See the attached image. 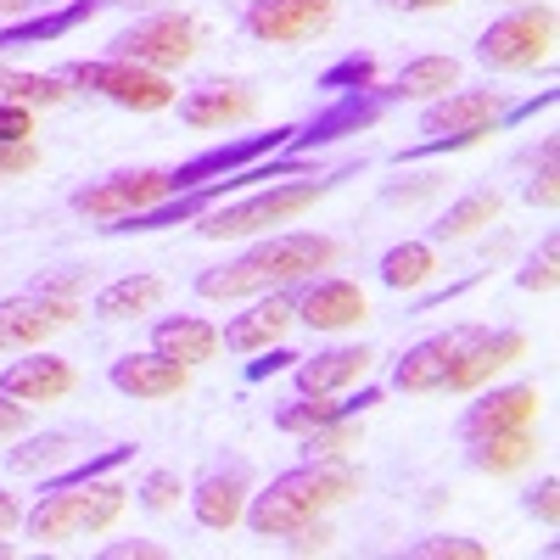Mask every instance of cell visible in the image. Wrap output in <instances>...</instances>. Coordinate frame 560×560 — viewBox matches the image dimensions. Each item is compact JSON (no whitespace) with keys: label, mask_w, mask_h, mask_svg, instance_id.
I'll list each match as a JSON object with an SVG mask.
<instances>
[{"label":"cell","mask_w":560,"mask_h":560,"mask_svg":"<svg viewBox=\"0 0 560 560\" xmlns=\"http://www.w3.org/2000/svg\"><path fill=\"white\" fill-rule=\"evenodd\" d=\"M499 191H465L459 202H448L432 224H427V242H465V236H477L482 224L499 219Z\"/></svg>","instance_id":"cell-27"},{"label":"cell","mask_w":560,"mask_h":560,"mask_svg":"<svg viewBox=\"0 0 560 560\" xmlns=\"http://www.w3.org/2000/svg\"><path fill=\"white\" fill-rule=\"evenodd\" d=\"M504 90H443L420 107V129L427 135H493L504 118Z\"/></svg>","instance_id":"cell-15"},{"label":"cell","mask_w":560,"mask_h":560,"mask_svg":"<svg viewBox=\"0 0 560 560\" xmlns=\"http://www.w3.org/2000/svg\"><path fill=\"white\" fill-rule=\"evenodd\" d=\"M303 459H348L359 448V415H342V420H325V427L303 432Z\"/></svg>","instance_id":"cell-32"},{"label":"cell","mask_w":560,"mask_h":560,"mask_svg":"<svg viewBox=\"0 0 560 560\" xmlns=\"http://www.w3.org/2000/svg\"><path fill=\"white\" fill-rule=\"evenodd\" d=\"M398 107V90L393 84H370V90H342V96H331V107H319L308 124L292 129L287 140V152L303 158V152H319V147H331V140H348V135H364L370 124H382V113Z\"/></svg>","instance_id":"cell-8"},{"label":"cell","mask_w":560,"mask_h":560,"mask_svg":"<svg viewBox=\"0 0 560 560\" xmlns=\"http://www.w3.org/2000/svg\"><path fill=\"white\" fill-rule=\"evenodd\" d=\"M555 51V7L549 0H522L516 12L493 18L477 34V62L488 73H527L538 62H549Z\"/></svg>","instance_id":"cell-5"},{"label":"cell","mask_w":560,"mask_h":560,"mask_svg":"<svg viewBox=\"0 0 560 560\" xmlns=\"http://www.w3.org/2000/svg\"><path fill=\"white\" fill-rule=\"evenodd\" d=\"M113 7H147V0H68L57 12H28L18 23H0V51H23V45H51V39H68L73 28L96 23L102 12Z\"/></svg>","instance_id":"cell-18"},{"label":"cell","mask_w":560,"mask_h":560,"mask_svg":"<svg viewBox=\"0 0 560 560\" xmlns=\"http://www.w3.org/2000/svg\"><path fill=\"white\" fill-rule=\"evenodd\" d=\"M527 202H533V208H544V213H555V208H560V168H555V135L544 140V158H538V174H533V185H527Z\"/></svg>","instance_id":"cell-38"},{"label":"cell","mask_w":560,"mask_h":560,"mask_svg":"<svg viewBox=\"0 0 560 560\" xmlns=\"http://www.w3.org/2000/svg\"><path fill=\"white\" fill-rule=\"evenodd\" d=\"M163 555H168V549L152 544V538H118V544L102 549V560H163Z\"/></svg>","instance_id":"cell-42"},{"label":"cell","mask_w":560,"mask_h":560,"mask_svg":"<svg viewBox=\"0 0 560 560\" xmlns=\"http://www.w3.org/2000/svg\"><path fill=\"white\" fill-rule=\"evenodd\" d=\"M454 84H459V62L454 57H415L393 79L398 102H432V96H443V90H454Z\"/></svg>","instance_id":"cell-29"},{"label":"cell","mask_w":560,"mask_h":560,"mask_svg":"<svg viewBox=\"0 0 560 560\" xmlns=\"http://www.w3.org/2000/svg\"><path fill=\"white\" fill-rule=\"evenodd\" d=\"M179 493H185L179 471H147V477H140V488H135V504L152 510V516H168V510L179 504Z\"/></svg>","instance_id":"cell-36"},{"label":"cell","mask_w":560,"mask_h":560,"mask_svg":"<svg viewBox=\"0 0 560 560\" xmlns=\"http://www.w3.org/2000/svg\"><path fill=\"white\" fill-rule=\"evenodd\" d=\"M353 174H359V163H342V168H331V174L275 179V185H264V191H242V202L230 197V202L208 208V213L197 219V236H208V242L258 236V230H269V224H287V219H298L303 208H314L325 191H337V185H342V179H353Z\"/></svg>","instance_id":"cell-3"},{"label":"cell","mask_w":560,"mask_h":560,"mask_svg":"<svg viewBox=\"0 0 560 560\" xmlns=\"http://www.w3.org/2000/svg\"><path fill=\"white\" fill-rule=\"evenodd\" d=\"M387 12H443V7H454V0H382Z\"/></svg>","instance_id":"cell-47"},{"label":"cell","mask_w":560,"mask_h":560,"mask_svg":"<svg viewBox=\"0 0 560 560\" xmlns=\"http://www.w3.org/2000/svg\"><path fill=\"white\" fill-rule=\"evenodd\" d=\"M152 348H158L163 359L185 364V370H197V364H208V359L219 353V325H208V319H197V314H163V319L152 325Z\"/></svg>","instance_id":"cell-25"},{"label":"cell","mask_w":560,"mask_h":560,"mask_svg":"<svg viewBox=\"0 0 560 560\" xmlns=\"http://www.w3.org/2000/svg\"><path fill=\"white\" fill-rule=\"evenodd\" d=\"M113 51L118 62H135V68H152V73H174L197 57V18H185V12H152V18H140L129 28H118L113 39Z\"/></svg>","instance_id":"cell-7"},{"label":"cell","mask_w":560,"mask_h":560,"mask_svg":"<svg viewBox=\"0 0 560 560\" xmlns=\"http://www.w3.org/2000/svg\"><path fill=\"white\" fill-rule=\"evenodd\" d=\"M12 527H23V504H18V493L0 488V533H12Z\"/></svg>","instance_id":"cell-46"},{"label":"cell","mask_w":560,"mask_h":560,"mask_svg":"<svg viewBox=\"0 0 560 560\" xmlns=\"http://www.w3.org/2000/svg\"><path fill=\"white\" fill-rule=\"evenodd\" d=\"M39 168V147L34 140H23V147H0V179H23Z\"/></svg>","instance_id":"cell-41"},{"label":"cell","mask_w":560,"mask_h":560,"mask_svg":"<svg viewBox=\"0 0 560 560\" xmlns=\"http://www.w3.org/2000/svg\"><path fill=\"white\" fill-rule=\"evenodd\" d=\"M404 560H488V544L459 538V533H432V538H415L404 549Z\"/></svg>","instance_id":"cell-35"},{"label":"cell","mask_w":560,"mask_h":560,"mask_svg":"<svg viewBox=\"0 0 560 560\" xmlns=\"http://www.w3.org/2000/svg\"><path fill=\"white\" fill-rule=\"evenodd\" d=\"M533 454H538L533 427L488 432V438H471V443H465V459H471V471H482V477H516L522 465H533Z\"/></svg>","instance_id":"cell-26"},{"label":"cell","mask_w":560,"mask_h":560,"mask_svg":"<svg viewBox=\"0 0 560 560\" xmlns=\"http://www.w3.org/2000/svg\"><path fill=\"white\" fill-rule=\"evenodd\" d=\"M337 242L319 236V230H275L258 247H247L242 258L230 264H213L197 275V298L208 303H236V298H258V292H275L287 280H303L314 269H331L337 264Z\"/></svg>","instance_id":"cell-1"},{"label":"cell","mask_w":560,"mask_h":560,"mask_svg":"<svg viewBox=\"0 0 560 560\" xmlns=\"http://www.w3.org/2000/svg\"><path fill=\"white\" fill-rule=\"evenodd\" d=\"M129 504V488L90 477V482H68V488H39V499L23 510V533L34 544H73L90 533H107Z\"/></svg>","instance_id":"cell-4"},{"label":"cell","mask_w":560,"mask_h":560,"mask_svg":"<svg viewBox=\"0 0 560 560\" xmlns=\"http://www.w3.org/2000/svg\"><path fill=\"white\" fill-rule=\"evenodd\" d=\"M303 280H308V275H303ZM303 280H287V287H275V292H258V303H253L247 314H230V319H224L219 342H224L230 353H264V348H275L280 337L292 331V319H298Z\"/></svg>","instance_id":"cell-13"},{"label":"cell","mask_w":560,"mask_h":560,"mask_svg":"<svg viewBox=\"0 0 560 560\" xmlns=\"http://www.w3.org/2000/svg\"><path fill=\"white\" fill-rule=\"evenodd\" d=\"M364 314H370L364 292L342 275H308L303 292H298V319L308 325V331H348V325H359Z\"/></svg>","instance_id":"cell-19"},{"label":"cell","mask_w":560,"mask_h":560,"mask_svg":"<svg viewBox=\"0 0 560 560\" xmlns=\"http://www.w3.org/2000/svg\"><path fill=\"white\" fill-rule=\"evenodd\" d=\"M522 359H527V337L522 331H493V325H477V337L465 342V353L454 359L443 393H477V387H488L499 376V370L522 364Z\"/></svg>","instance_id":"cell-17"},{"label":"cell","mask_w":560,"mask_h":560,"mask_svg":"<svg viewBox=\"0 0 560 560\" xmlns=\"http://www.w3.org/2000/svg\"><path fill=\"white\" fill-rule=\"evenodd\" d=\"M471 337H477V325H454V331L420 337V342L404 348V359L393 364V387H398V393H443L454 359L465 353V342H471Z\"/></svg>","instance_id":"cell-16"},{"label":"cell","mask_w":560,"mask_h":560,"mask_svg":"<svg viewBox=\"0 0 560 560\" xmlns=\"http://www.w3.org/2000/svg\"><path fill=\"white\" fill-rule=\"evenodd\" d=\"M73 382H79V376H73L68 359L34 353V348H28V359H18V364L0 370V393L18 398V404H57V398L73 393Z\"/></svg>","instance_id":"cell-23"},{"label":"cell","mask_w":560,"mask_h":560,"mask_svg":"<svg viewBox=\"0 0 560 560\" xmlns=\"http://www.w3.org/2000/svg\"><path fill=\"white\" fill-rule=\"evenodd\" d=\"M73 448V432H45V438H28L23 448H12V471H39V465H51Z\"/></svg>","instance_id":"cell-37"},{"label":"cell","mask_w":560,"mask_h":560,"mask_svg":"<svg viewBox=\"0 0 560 560\" xmlns=\"http://www.w3.org/2000/svg\"><path fill=\"white\" fill-rule=\"evenodd\" d=\"M292 538V555H308V549H331V527H325V516L319 522H303L298 533H287Z\"/></svg>","instance_id":"cell-44"},{"label":"cell","mask_w":560,"mask_h":560,"mask_svg":"<svg viewBox=\"0 0 560 560\" xmlns=\"http://www.w3.org/2000/svg\"><path fill=\"white\" fill-rule=\"evenodd\" d=\"M337 23V0H247L242 34L258 45H308Z\"/></svg>","instance_id":"cell-11"},{"label":"cell","mask_w":560,"mask_h":560,"mask_svg":"<svg viewBox=\"0 0 560 560\" xmlns=\"http://www.w3.org/2000/svg\"><path fill=\"white\" fill-rule=\"evenodd\" d=\"M68 79L62 73H23V68H7L0 62V102H18V107H62L68 102Z\"/></svg>","instance_id":"cell-30"},{"label":"cell","mask_w":560,"mask_h":560,"mask_svg":"<svg viewBox=\"0 0 560 560\" xmlns=\"http://www.w3.org/2000/svg\"><path fill=\"white\" fill-rule=\"evenodd\" d=\"M163 197H168V168H124V174L79 185L68 197V208L84 213L90 224H113V219H129L140 208H158Z\"/></svg>","instance_id":"cell-9"},{"label":"cell","mask_w":560,"mask_h":560,"mask_svg":"<svg viewBox=\"0 0 560 560\" xmlns=\"http://www.w3.org/2000/svg\"><path fill=\"white\" fill-rule=\"evenodd\" d=\"M12 555V544H7V533H0V560H7Z\"/></svg>","instance_id":"cell-48"},{"label":"cell","mask_w":560,"mask_h":560,"mask_svg":"<svg viewBox=\"0 0 560 560\" xmlns=\"http://www.w3.org/2000/svg\"><path fill=\"white\" fill-rule=\"evenodd\" d=\"M522 510L533 522H544V527H560V477L549 471V477H538L527 493H522Z\"/></svg>","instance_id":"cell-39"},{"label":"cell","mask_w":560,"mask_h":560,"mask_svg":"<svg viewBox=\"0 0 560 560\" xmlns=\"http://www.w3.org/2000/svg\"><path fill=\"white\" fill-rule=\"evenodd\" d=\"M18 432H28V404H18V398L0 393V443L18 438Z\"/></svg>","instance_id":"cell-45"},{"label":"cell","mask_w":560,"mask_h":560,"mask_svg":"<svg viewBox=\"0 0 560 560\" xmlns=\"http://www.w3.org/2000/svg\"><path fill=\"white\" fill-rule=\"evenodd\" d=\"M482 393V387H477ZM544 409V393L533 382H504V387H488L477 404H465L459 415V443L471 438H488V432H516V427H533Z\"/></svg>","instance_id":"cell-14"},{"label":"cell","mask_w":560,"mask_h":560,"mask_svg":"<svg viewBox=\"0 0 560 560\" xmlns=\"http://www.w3.org/2000/svg\"><path fill=\"white\" fill-rule=\"evenodd\" d=\"M79 319L73 298H51V292H18V298H0V353H28L45 348L57 331Z\"/></svg>","instance_id":"cell-10"},{"label":"cell","mask_w":560,"mask_h":560,"mask_svg":"<svg viewBox=\"0 0 560 560\" xmlns=\"http://www.w3.org/2000/svg\"><path fill=\"white\" fill-rule=\"evenodd\" d=\"M432 269H438L432 242H398V247L382 253V287L387 292H415V287L432 280Z\"/></svg>","instance_id":"cell-31"},{"label":"cell","mask_w":560,"mask_h":560,"mask_svg":"<svg viewBox=\"0 0 560 560\" xmlns=\"http://www.w3.org/2000/svg\"><path fill=\"white\" fill-rule=\"evenodd\" d=\"M382 79V62L370 57V51H348L342 62H331L319 73V90H331V96H342V90H370Z\"/></svg>","instance_id":"cell-34"},{"label":"cell","mask_w":560,"mask_h":560,"mask_svg":"<svg viewBox=\"0 0 560 560\" xmlns=\"http://www.w3.org/2000/svg\"><path fill=\"white\" fill-rule=\"evenodd\" d=\"M107 382H113L124 398H135V404H163V398H179V393H185L191 370L174 364V359H163L158 348H147V353H124V359H113Z\"/></svg>","instance_id":"cell-20"},{"label":"cell","mask_w":560,"mask_h":560,"mask_svg":"<svg viewBox=\"0 0 560 560\" xmlns=\"http://www.w3.org/2000/svg\"><path fill=\"white\" fill-rule=\"evenodd\" d=\"M23 140H34V107L0 102V147H23Z\"/></svg>","instance_id":"cell-40"},{"label":"cell","mask_w":560,"mask_h":560,"mask_svg":"<svg viewBox=\"0 0 560 560\" xmlns=\"http://www.w3.org/2000/svg\"><path fill=\"white\" fill-rule=\"evenodd\" d=\"M292 364H298V353L275 342V348H264V359H253V364H247V382H269L275 370H292Z\"/></svg>","instance_id":"cell-43"},{"label":"cell","mask_w":560,"mask_h":560,"mask_svg":"<svg viewBox=\"0 0 560 560\" xmlns=\"http://www.w3.org/2000/svg\"><path fill=\"white\" fill-rule=\"evenodd\" d=\"M163 303V280L158 275H124L113 287L96 292V319H135V314H152Z\"/></svg>","instance_id":"cell-28"},{"label":"cell","mask_w":560,"mask_h":560,"mask_svg":"<svg viewBox=\"0 0 560 560\" xmlns=\"http://www.w3.org/2000/svg\"><path fill=\"white\" fill-rule=\"evenodd\" d=\"M516 287H522V292H538V298H549V292L560 287V236H555V230L538 242V253L516 269Z\"/></svg>","instance_id":"cell-33"},{"label":"cell","mask_w":560,"mask_h":560,"mask_svg":"<svg viewBox=\"0 0 560 560\" xmlns=\"http://www.w3.org/2000/svg\"><path fill=\"white\" fill-rule=\"evenodd\" d=\"M62 79L73 90H90L124 113H163L174 107V84L168 73H152V68H135V62H118V57H90V62H68Z\"/></svg>","instance_id":"cell-6"},{"label":"cell","mask_w":560,"mask_h":560,"mask_svg":"<svg viewBox=\"0 0 560 560\" xmlns=\"http://www.w3.org/2000/svg\"><path fill=\"white\" fill-rule=\"evenodd\" d=\"M370 353L364 342L353 348V342H342V348H325V353H298V364H292V382H298V393H308V398H337V393H348L353 382H364V370H370Z\"/></svg>","instance_id":"cell-22"},{"label":"cell","mask_w":560,"mask_h":560,"mask_svg":"<svg viewBox=\"0 0 560 560\" xmlns=\"http://www.w3.org/2000/svg\"><path fill=\"white\" fill-rule=\"evenodd\" d=\"M253 113H258V96L242 79H208L179 96V124H191V129H236Z\"/></svg>","instance_id":"cell-21"},{"label":"cell","mask_w":560,"mask_h":560,"mask_svg":"<svg viewBox=\"0 0 560 560\" xmlns=\"http://www.w3.org/2000/svg\"><path fill=\"white\" fill-rule=\"evenodd\" d=\"M353 493H359V465H348V459H303V465H292V471L269 477V488L247 499L242 522H247L253 538H287L303 522H319L325 510H337Z\"/></svg>","instance_id":"cell-2"},{"label":"cell","mask_w":560,"mask_h":560,"mask_svg":"<svg viewBox=\"0 0 560 560\" xmlns=\"http://www.w3.org/2000/svg\"><path fill=\"white\" fill-rule=\"evenodd\" d=\"M370 404H382V387H359V393H348V398H308V393H298V398H287V404H275V427L287 432V438H303V432L325 427V420L364 415Z\"/></svg>","instance_id":"cell-24"},{"label":"cell","mask_w":560,"mask_h":560,"mask_svg":"<svg viewBox=\"0 0 560 560\" xmlns=\"http://www.w3.org/2000/svg\"><path fill=\"white\" fill-rule=\"evenodd\" d=\"M185 499H191V516L197 527L208 533H230L242 522V510L253 499V465L247 459H213L208 471L185 488Z\"/></svg>","instance_id":"cell-12"}]
</instances>
